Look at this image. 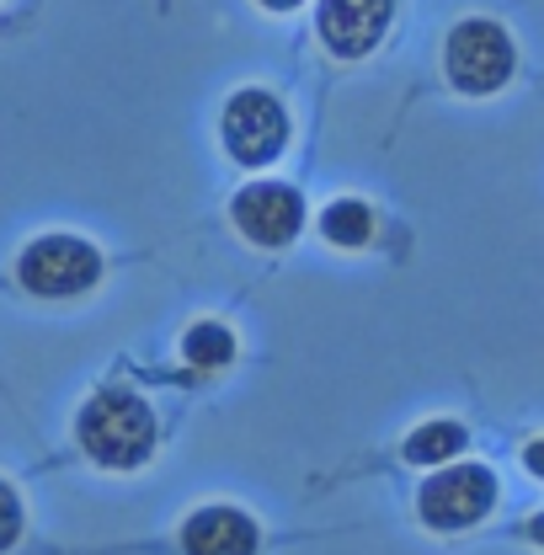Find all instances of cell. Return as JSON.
I'll use <instances>...</instances> for the list:
<instances>
[{
  "mask_svg": "<svg viewBox=\"0 0 544 555\" xmlns=\"http://www.w3.org/2000/svg\"><path fill=\"white\" fill-rule=\"evenodd\" d=\"M80 433V449L102 465V470H139L150 454H155V412L129 396V390H102L86 401V412L75 422Z\"/></svg>",
  "mask_w": 544,
  "mask_h": 555,
  "instance_id": "obj_1",
  "label": "cell"
},
{
  "mask_svg": "<svg viewBox=\"0 0 544 555\" xmlns=\"http://www.w3.org/2000/svg\"><path fill=\"white\" fill-rule=\"evenodd\" d=\"M443 65H449V80L465 91V96H491L496 86L513 80V65H518V49L513 38L496 27V22H459L443 43Z\"/></svg>",
  "mask_w": 544,
  "mask_h": 555,
  "instance_id": "obj_2",
  "label": "cell"
},
{
  "mask_svg": "<svg viewBox=\"0 0 544 555\" xmlns=\"http://www.w3.org/2000/svg\"><path fill=\"white\" fill-rule=\"evenodd\" d=\"M16 278H22V288H33L43 299H69V294H86L102 278V257L80 235H38L16 257Z\"/></svg>",
  "mask_w": 544,
  "mask_h": 555,
  "instance_id": "obj_3",
  "label": "cell"
},
{
  "mask_svg": "<svg viewBox=\"0 0 544 555\" xmlns=\"http://www.w3.org/2000/svg\"><path fill=\"white\" fill-rule=\"evenodd\" d=\"M219 139H224L230 160H241V166H268V160L283 155V144H288V113H283V102H277L272 91L246 86V91H235V96L224 102Z\"/></svg>",
  "mask_w": 544,
  "mask_h": 555,
  "instance_id": "obj_4",
  "label": "cell"
},
{
  "mask_svg": "<svg viewBox=\"0 0 544 555\" xmlns=\"http://www.w3.org/2000/svg\"><path fill=\"white\" fill-rule=\"evenodd\" d=\"M496 502V476L485 465H449L422 486V524L427 529H470Z\"/></svg>",
  "mask_w": 544,
  "mask_h": 555,
  "instance_id": "obj_5",
  "label": "cell"
},
{
  "mask_svg": "<svg viewBox=\"0 0 544 555\" xmlns=\"http://www.w3.org/2000/svg\"><path fill=\"white\" fill-rule=\"evenodd\" d=\"M230 214H235V224H241L246 241H257V246H288L299 235V224H305V198L294 188H283V182H257V188H246L235 198Z\"/></svg>",
  "mask_w": 544,
  "mask_h": 555,
  "instance_id": "obj_6",
  "label": "cell"
},
{
  "mask_svg": "<svg viewBox=\"0 0 544 555\" xmlns=\"http://www.w3.org/2000/svg\"><path fill=\"white\" fill-rule=\"evenodd\" d=\"M315 22H321V43L332 54L363 60L390 27V0H321Z\"/></svg>",
  "mask_w": 544,
  "mask_h": 555,
  "instance_id": "obj_7",
  "label": "cell"
},
{
  "mask_svg": "<svg viewBox=\"0 0 544 555\" xmlns=\"http://www.w3.org/2000/svg\"><path fill=\"white\" fill-rule=\"evenodd\" d=\"M262 534L241 507H198L182 524V551L187 555H257Z\"/></svg>",
  "mask_w": 544,
  "mask_h": 555,
  "instance_id": "obj_8",
  "label": "cell"
},
{
  "mask_svg": "<svg viewBox=\"0 0 544 555\" xmlns=\"http://www.w3.org/2000/svg\"><path fill=\"white\" fill-rule=\"evenodd\" d=\"M465 449V427L459 422H427L406 438V460L411 465H443Z\"/></svg>",
  "mask_w": 544,
  "mask_h": 555,
  "instance_id": "obj_9",
  "label": "cell"
},
{
  "mask_svg": "<svg viewBox=\"0 0 544 555\" xmlns=\"http://www.w3.org/2000/svg\"><path fill=\"white\" fill-rule=\"evenodd\" d=\"M321 230L337 246H368L374 241V208L358 204V198H337V204L321 214Z\"/></svg>",
  "mask_w": 544,
  "mask_h": 555,
  "instance_id": "obj_10",
  "label": "cell"
},
{
  "mask_svg": "<svg viewBox=\"0 0 544 555\" xmlns=\"http://www.w3.org/2000/svg\"><path fill=\"white\" fill-rule=\"evenodd\" d=\"M182 358H187L193 369H224V363L235 358V332L219 326V321H198V326L182 337Z\"/></svg>",
  "mask_w": 544,
  "mask_h": 555,
  "instance_id": "obj_11",
  "label": "cell"
},
{
  "mask_svg": "<svg viewBox=\"0 0 544 555\" xmlns=\"http://www.w3.org/2000/svg\"><path fill=\"white\" fill-rule=\"evenodd\" d=\"M22 540V496L0 481V555Z\"/></svg>",
  "mask_w": 544,
  "mask_h": 555,
  "instance_id": "obj_12",
  "label": "cell"
},
{
  "mask_svg": "<svg viewBox=\"0 0 544 555\" xmlns=\"http://www.w3.org/2000/svg\"><path fill=\"white\" fill-rule=\"evenodd\" d=\"M523 465H529V470H534V476L544 481V438H534V443L523 449Z\"/></svg>",
  "mask_w": 544,
  "mask_h": 555,
  "instance_id": "obj_13",
  "label": "cell"
},
{
  "mask_svg": "<svg viewBox=\"0 0 544 555\" xmlns=\"http://www.w3.org/2000/svg\"><path fill=\"white\" fill-rule=\"evenodd\" d=\"M268 11H294V5H305V0H262Z\"/></svg>",
  "mask_w": 544,
  "mask_h": 555,
  "instance_id": "obj_14",
  "label": "cell"
},
{
  "mask_svg": "<svg viewBox=\"0 0 544 555\" xmlns=\"http://www.w3.org/2000/svg\"><path fill=\"white\" fill-rule=\"evenodd\" d=\"M529 540H540V545H544V513L534 518V524H529Z\"/></svg>",
  "mask_w": 544,
  "mask_h": 555,
  "instance_id": "obj_15",
  "label": "cell"
}]
</instances>
